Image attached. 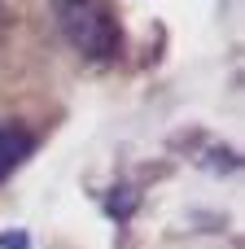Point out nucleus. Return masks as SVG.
Wrapping results in <instances>:
<instances>
[{
	"instance_id": "nucleus-1",
	"label": "nucleus",
	"mask_w": 245,
	"mask_h": 249,
	"mask_svg": "<svg viewBox=\"0 0 245 249\" xmlns=\"http://www.w3.org/2000/svg\"><path fill=\"white\" fill-rule=\"evenodd\" d=\"M57 18H61V31L75 44V53H83L88 61H114L123 53V31H118L110 4H101V0H61Z\"/></svg>"
},
{
	"instance_id": "nucleus-3",
	"label": "nucleus",
	"mask_w": 245,
	"mask_h": 249,
	"mask_svg": "<svg viewBox=\"0 0 245 249\" xmlns=\"http://www.w3.org/2000/svg\"><path fill=\"white\" fill-rule=\"evenodd\" d=\"M0 249H26V236H0Z\"/></svg>"
},
{
	"instance_id": "nucleus-2",
	"label": "nucleus",
	"mask_w": 245,
	"mask_h": 249,
	"mask_svg": "<svg viewBox=\"0 0 245 249\" xmlns=\"http://www.w3.org/2000/svg\"><path fill=\"white\" fill-rule=\"evenodd\" d=\"M31 153H35V136L18 123H0V179H9Z\"/></svg>"
}]
</instances>
